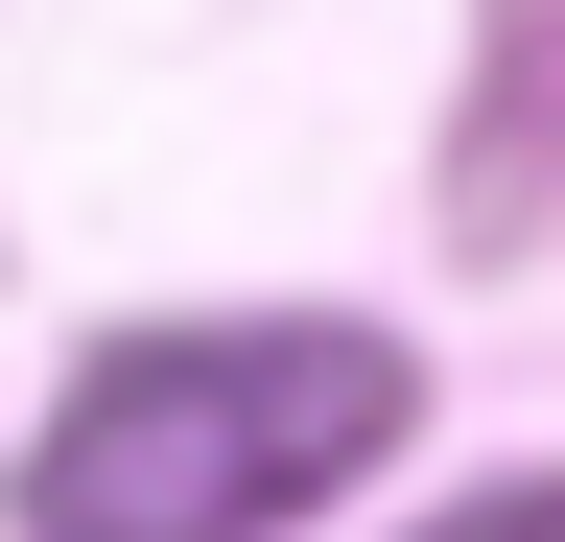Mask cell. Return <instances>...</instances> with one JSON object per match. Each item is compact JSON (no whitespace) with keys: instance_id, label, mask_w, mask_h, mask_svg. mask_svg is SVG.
<instances>
[{"instance_id":"1","label":"cell","mask_w":565,"mask_h":542,"mask_svg":"<svg viewBox=\"0 0 565 542\" xmlns=\"http://www.w3.org/2000/svg\"><path fill=\"white\" fill-rule=\"evenodd\" d=\"M401 330L236 307V330H118L24 448V542H282L307 496L401 448Z\"/></svg>"},{"instance_id":"2","label":"cell","mask_w":565,"mask_h":542,"mask_svg":"<svg viewBox=\"0 0 565 542\" xmlns=\"http://www.w3.org/2000/svg\"><path fill=\"white\" fill-rule=\"evenodd\" d=\"M448 542H565V471H542V496H471Z\"/></svg>"}]
</instances>
